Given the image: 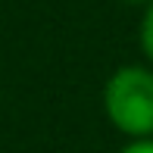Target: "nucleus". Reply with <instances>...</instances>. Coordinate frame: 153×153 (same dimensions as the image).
Masks as SVG:
<instances>
[{
  "instance_id": "nucleus-4",
  "label": "nucleus",
  "mask_w": 153,
  "mask_h": 153,
  "mask_svg": "<svg viewBox=\"0 0 153 153\" xmlns=\"http://www.w3.org/2000/svg\"><path fill=\"white\" fill-rule=\"evenodd\" d=\"M131 3H141V0H131ZM147 3H150V0H147Z\"/></svg>"
},
{
  "instance_id": "nucleus-1",
  "label": "nucleus",
  "mask_w": 153,
  "mask_h": 153,
  "mask_svg": "<svg viewBox=\"0 0 153 153\" xmlns=\"http://www.w3.org/2000/svg\"><path fill=\"white\" fill-rule=\"evenodd\" d=\"M103 109L109 122L137 141L153 134V72L144 66H122L103 88Z\"/></svg>"
},
{
  "instance_id": "nucleus-2",
  "label": "nucleus",
  "mask_w": 153,
  "mask_h": 153,
  "mask_svg": "<svg viewBox=\"0 0 153 153\" xmlns=\"http://www.w3.org/2000/svg\"><path fill=\"white\" fill-rule=\"evenodd\" d=\"M141 47L147 53V59H153V0L147 3V13H144V22H141Z\"/></svg>"
},
{
  "instance_id": "nucleus-3",
  "label": "nucleus",
  "mask_w": 153,
  "mask_h": 153,
  "mask_svg": "<svg viewBox=\"0 0 153 153\" xmlns=\"http://www.w3.org/2000/svg\"><path fill=\"white\" fill-rule=\"evenodd\" d=\"M119 153H153V137H147V141H134V144H128L125 150Z\"/></svg>"
}]
</instances>
